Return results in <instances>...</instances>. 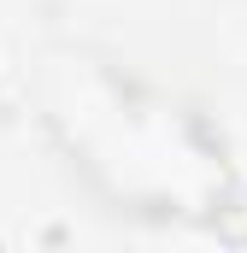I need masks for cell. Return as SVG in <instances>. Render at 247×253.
<instances>
[{
  "label": "cell",
  "mask_w": 247,
  "mask_h": 253,
  "mask_svg": "<svg viewBox=\"0 0 247 253\" xmlns=\"http://www.w3.org/2000/svg\"><path fill=\"white\" fill-rule=\"evenodd\" d=\"M212 36H218V47H224L236 65H247V0H224V6H218Z\"/></svg>",
  "instance_id": "6da1fadb"
}]
</instances>
